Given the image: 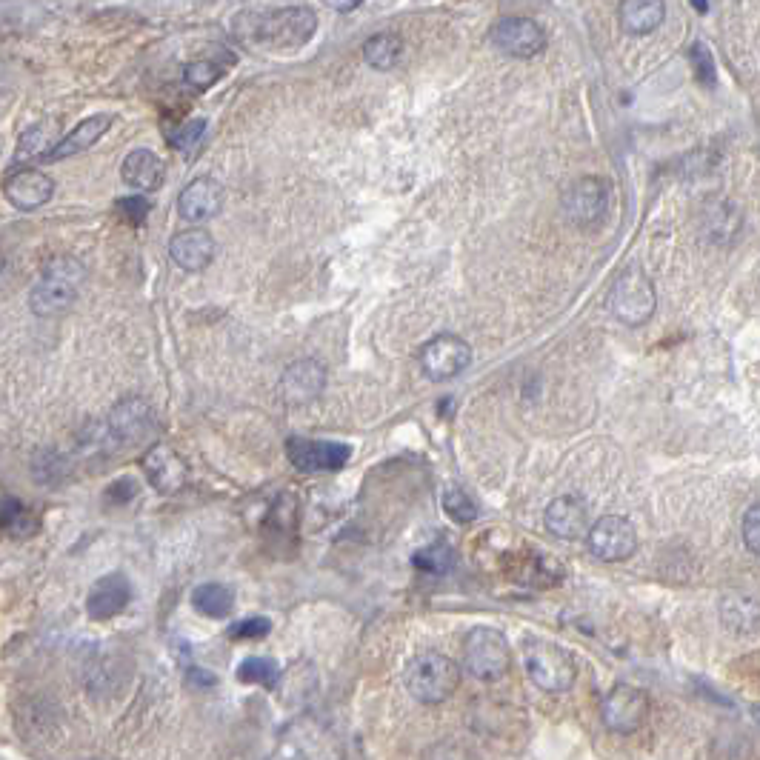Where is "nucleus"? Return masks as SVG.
<instances>
[{"mask_svg": "<svg viewBox=\"0 0 760 760\" xmlns=\"http://www.w3.org/2000/svg\"><path fill=\"white\" fill-rule=\"evenodd\" d=\"M692 3H695V9H698V12H706V9H709V3H706V0H692Z\"/></svg>", "mask_w": 760, "mask_h": 760, "instance_id": "40", "label": "nucleus"}, {"mask_svg": "<svg viewBox=\"0 0 760 760\" xmlns=\"http://www.w3.org/2000/svg\"><path fill=\"white\" fill-rule=\"evenodd\" d=\"M666 6L663 0H620L618 20L629 35H652L663 23Z\"/></svg>", "mask_w": 760, "mask_h": 760, "instance_id": "23", "label": "nucleus"}, {"mask_svg": "<svg viewBox=\"0 0 760 760\" xmlns=\"http://www.w3.org/2000/svg\"><path fill=\"white\" fill-rule=\"evenodd\" d=\"M489 40L503 55L529 60L546 49V32L532 18H503L492 26Z\"/></svg>", "mask_w": 760, "mask_h": 760, "instance_id": "11", "label": "nucleus"}, {"mask_svg": "<svg viewBox=\"0 0 760 760\" xmlns=\"http://www.w3.org/2000/svg\"><path fill=\"white\" fill-rule=\"evenodd\" d=\"M546 529L563 540L586 538L589 532V506L580 498H558L546 509Z\"/></svg>", "mask_w": 760, "mask_h": 760, "instance_id": "21", "label": "nucleus"}, {"mask_svg": "<svg viewBox=\"0 0 760 760\" xmlns=\"http://www.w3.org/2000/svg\"><path fill=\"white\" fill-rule=\"evenodd\" d=\"M523 660H526V675L529 680L549 692V695H560V692H569L575 686V678H578V663L572 658L569 649H563L560 643H552V640H526V649H523Z\"/></svg>", "mask_w": 760, "mask_h": 760, "instance_id": "3", "label": "nucleus"}, {"mask_svg": "<svg viewBox=\"0 0 760 760\" xmlns=\"http://www.w3.org/2000/svg\"><path fill=\"white\" fill-rule=\"evenodd\" d=\"M326 3H329L335 12H352V9H358L363 0H326Z\"/></svg>", "mask_w": 760, "mask_h": 760, "instance_id": "39", "label": "nucleus"}, {"mask_svg": "<svg viewBox=\"0 0 760 760\" xmlns=\"http://www.w3.org/2000/svg\"><path fill=\"white\" fill-rule=\"evenodd\" d=\"M403 683L420 703H440L458 689L460 666L440 652H420L418 658L409 660Z\"/></svg>", "mask_w": 760, "mask_h": 760, "instance_id": "4", "label": "nucleus"}, {"mask_svg": "<svg viewBox=\"0 0 760 760\" xmlns=\"http://www.w3.org/2000/svg\"><path fill=\"white\" fill-rule=\"evenodd\" d=\"M752 712H755V720H758V723H760V706H755Z\"/></svg>", "mask_w": 760, "mask_h": 760, "instance_id": "41", "label": "nucleus"}, {"mask_svg": "<svg viewBox=\"0 0 760 760\" xmlns=\"http://www.w3.org/2000/svg\"><path fill=\"white\" fill-rule=\"evenodd\" d=\"M600 718L615 735H635L649 718V698L638 686H615L600 703Z\"/></svg>", "mask_w": 760, "mask_h": 760, "instance_id": "7", "label": "nucleus"}, {"mask_svg": "<svg viewBox=\"0 0 760 760\" xmlns=\"http://www.w3.org/2000/svg\"><path fill=\"white\" fill-rule=\"evenodd\" d=\"M609 209V186L600 178H580L563 192V215L575 226H595Z\"/></svg>", "mask_w": 760, "mask_h": 760, "instance_id": "12", "label": "nucleus"}, {"mask_svg": "<svg viewBox=\"0 0 760 760\" xmlns=\"http://www.w3.org/2000/svg\"><path fill=\"white\" fill-rule=\"evenodd\" d=\"M203 135H206V118H192L180 123L178 132L169 138V143H172V149H178L180 155H192L203 143Z\"/></svg>", "mask_w": 760, "mask_h": 760, "instance_id": "31", "label": "nucleus"}, {"mask_svg": "<svg viewBox=\"0 0 760 760\" xmlns=\"http://www.w3.org/2000/svg\"><path fill=\"white\" fill-rule=\"evenodd\" d=\"M112 123H115V118H112V115H106V112L83 118L78 126L69 132V135H63V138L52 146V152L43 158V163H58V160L75 158V155H80V152L92 149V146H95V143H98V140L112 129Z\"/></svg>", "mask_w": 760, "mask_h": 760, "instance_id": "19", "label": "nucleus"}, {"mask_svg": "<svg viewBox=\"0 0 760 760\" xmlns=\"http://www.w3.org/2000/svg\"><path fill=\"white\" fill-rule=\"evenodd\" d=\"M192 606L206 618H226L235 606V592L223 583H203L192 592Z\"/></svg>", "mask_w": 760, "mask_h": 760, "instance_id": "26", "label": "nucleus"}, {"mask_svg": "<svg viewBox=\"0 0 760 760\" xmlns=\"http://www.w3.org/2000/svg\"><path fill=\"white\" fill-rule=\"evenodd\" d=\"M326 386V366L318 360H295L280 375V395L289 403H309Z\"/></svg>", "mask_w": 760, "mask_h": 760, "instance_id": "17", "label": "nucleus"}, {"mask_svg": "<svg viewBox=\"0 0 760 760\" xmlns=\"http://www.w3.org/2000/svg\"><path fill=\"white\" fill-rule=\"evenodd\" d=\"M443 509L449 512V518H455L458 523H472V520L478 518L475 500L469 498L463 489H458V486H449V489L443 492Z\"/></svg>", "mask_w": 760, "mask_h": 760, "instance_id": "32", "label": "nucleus"}, {"mask_svg": "<svg viewBox=\"0 0 760 760\" xmlns=\"http://www.w3.org/2000/svg\"><path fill=\"white\" fill-rule=\"evenodd\" d=\"M272 632V620L269 618H246L229 626V638L232 640H260Z\"/></svg>", "mask_w": 760, "mask_h": 760, "instance_id": "34", "label": "nucleus"}, {"mask_svg": "<svg viewBox=\"0 0 760 760\" xmlns=\"http://www.w3.org/2000/svg\"><path fill=\"white\" fill-rule=\"evenodd\" d=\"M420 369L426 378L449 380L472 363V346L458 335H438L420 349Z\"/></svg>", "mask_w": 760, "mask_h": 760, "instance_id": "9", "label": "nucleus"}, {"mask_svg": "<svg viewBox=\"0 0 760 760\" xmlns=\"http://www.w3.org/2000/svg\"><path fill=\"white\" fill-rule=\"evenodd\" d=\"M463 666L478 680H500L512 666L509 640L498 629L475 626L463 640Z\"/></svg>", "mask_w": 760, "mask_h": 760, "instance_id": "6", "label": "nucleus"}, {"mask_svg": "<svg viewBox=\"0 0 760 760\" xmlns=\"http://www.w3.org/2000/svg\"><path fill=\"white\" fill-rule=\"evenodd\" d=\"M586 543L589 552L595 558L606 560V563H618V560H629L638 549V532L632 526V520L620 518V515H606V518L595 520L586 532Z\"/></svg>", "mask_w": 760, "mask_h": 760, "instance_id": "8", "label": "nucleus"}, {"mask_svg": "<svg viewBox=\"0 0 760 760\" xmlns=\"http://www.w3.org/2000/svg\"><path fill=\"white\" fill-rule=\"evenodd\" d=\"M286 458L300 472H335L352 458V449L346 443H335V440H315L295 435V438L286 440Z\"/></svg>", "mask_w": 760, "mask_h": 760, "instance_id": "10", "label": "nucleus"}, {"mask_svg": "<svg viewBox=\"0 0 760 760\" xmlns=\"http://www.w3.org/2000/svg\"><path fill=\"white\" fill-rule=\"evenodd\" d=\"M186 678H189V683H195V686H215L218 683V678L212 672H206V669H189Z\"/></svg>", "mask_w": 760, "mask_h": 760, "instance_id": "38", "label": "nucleus"}, {"mask_svg": "<svg viewBox=\"0 0 760 760\" xmlns=\"http://www.w3.org/2000/svg\"><path fill=\"white\" fill-rule=\"evenodd\" d=\"M132 600V583L123 572L103 575L92 583L86 595V615L92 620H112L129 606Z\"/></svg>", "mask_w": 760, "mask_h": 760, "instance_id": "15", "label": "nucleus"}, {"mask_svg": "<svg viewBox=\"0 0 760 760\" xmlns=\"http://www.w3.org/2000/svg\"><path fill=\"white\" fill-rule=\"evenodd\" d=\"M215 238L206 229H186L178 232L169 243V255L186 272H203L212 260H215Z\"/></svg>", "mask_w": 760, "mask_h": 760, "instance_id": "20", "label": "nucleus"}, {"mask_svg": "<svg viewBox=\"0 0 760 760\" xmlns=\"http://www.w3.org/2000/svg\"><path fill=\"white\" fill-rule=\"evenodd\" d=\"M689 60H692V69H695V75L703 86H715V58H712V52H709V46L698 40V43H692V49H689Z\"/></svg>", "mask_w": 760, "mask_h": 760, "instance_id": "33", "label": "nucleus"}, {"mask_svg": "<svg viewBox=\"0 0 760 760\" xmlns=\"http://www.w3.org/2000/svg\"><path fill=\"white\" fill-rule=\"evenodd\" d=\"M743 540H746L749 552L760 555V503H755L743 518Z\"/></svg>", "mask_w": 760, "mask_h": 760, "instance_id": "37", "label": "nucleus"}, {"mask_svg": "<svg viewBox=\"0 0 760 760\" xmlns=\"http://www.w3.org/2000/svg\"><path fill=\"white\" fill-rule=\"evenodd\" d=\"M0 529L20 538V535H32L38 529V523H35V518L29 515V509L20 500L3 498L0 500Z\"/></svg>", "mask_w": 760, "mask_h": 760, "instance_id": "28", "label": "nucleus"}, {"mask_svg": "<svg viewBox=\"0 0 760 760\" xmlns=\"http://www.w3.org/2000/svg\"><path fill=\"white\" fill-rule=\"evenodd\" d=\"M115 209H118V215H123V220H129V223H143L146 215L152 212V203L146 200L143 192H135V195H129V198H120L115 203Z\"/></svg>", "mask_w": 760, "mask_h": 760, "instance_id": "35", "label": "nucleus"}, {"mask_svg": "<svg viewBox=\"0 0 760 760\" xmlns=\"http://www.w3.org/2000/svg\"><path fill=\"white\" fill-rule=\"evenodd\" d=\"M226 203V189L215 178L192 180L178 198V215L189 223L218 218Z\"/></svg>", "mask_w": 760, "mask_h": 760, "instance_id": "16", "label": "nucleus"}, {"mask_svg": "<svg viewBox=\"0 0 760 760\" xmlns=\"http://www.w3.org/2000/svg\"><path fill=\"white\" fill-rule=\"evenodd\" d=\"M452 563H455V552L446 543H432L415 555V566L423 572H432V575H446L452 569Z\"/></svg>", "mask_w": 760, "mask_h": 760, "instance_id": "30", "label": "nucleus"}, {"mask_svg": "<svg viewBox=\"0 0 760 760\" xmlns=\"http://www.w3.org/2000/svg\"><path fill=\"white\" fill-rule=\"evenodd\" d=\"M235 38L260 52H298L318 32V15L309 6L243 9L232 18Z\"/></svg>", "mask_w": 760, "mask_h": 760, "instance_id": "1", "label": "nucleus"}, {"mask_svg": "<svg viewBox=\"0 0 760 760\" xmlns=\"http://www.w3.org/2000/svg\"><path fill=\"white\" fill-rule=\"evenodd\" d=\"M232 63H235L232 55L189 60V63L183 66V83H186L189 89H195V92H206V89H212V86L229 72Z\"/></svg>", "mask_w": 760, "mask_h": 760, "instance_id": "24", "label": "nucleus"}, {"mask_svg": "<svg viewBox=\"0 0 760 760\" xmlns=\"http://www.w3.org/2000/svg\"><path fill=\"white\" fill-rule=\"evenodd\" d=\"M55 123H35L29 126L18 140V152H15V163H26V160L46 158L55 146Z\"/></svg>", "mask_w": 760, "mask_h": 760, "instance_id": "27", "label": "nucleus"}, {"mask_svg": "<svg viewBox=\"0 0 760 760\" xmlns=\"http://www.w3.org/2000/svg\"><path fill=\"white\" fill-rule=\"evenodd\" d=\"M140 486L135 478H118L112 486H109V492H106V503H112V506H123V503H129V500L138 498Z\"/></svg>", "mask_w": 760, "mask_h": 760, "instance_id": "36", "label": "nucleus"}, {"mask_svg": "<svg viewBox=\"0 0 760 760\" xmlns=\"http://www.w3.org/2000/svg\"><path fill=\"white\" fill-rule=\"evenodd\" d=\"M86 278V269L75 258H55L46 263L43 278L35 283L29 306L40 318H52L75 306L80 283Z\"/></svg>", "mask_w": 760, "mask_h": 760, "instance_id": "2", "label": "nucleus"}, {"mask_svg": "<svg viewBox=\"0 0 760 760\" xmlns=\"http://www.w3.org/2000/svg\"><path fill=\"white\" fill-rule=\"evenodd\" d=\"M106 423L115 432L120 446L126 449L132 443H140V440L149 438L155 432V426H158V418H155V412H152V406L146 400L126 398L120 400L118 406L109 412Z\"/></svg>", "mask_w": 760, "mask_h": 760, "instance_id": "13", "label": "nucleus"}, {"mask_svg": "<svg viewBox=\"0 0 760 760\" xmlns=\"http://www.w3.org/2000/svg\"><path fill=\"white\" fill-rule=\"evenodd\" d=\"M140 466H143V475L149 478V483L163 492V495H175L186 486L189 480V469L180 458L178 452L166 443H155L143 458H140Z\"/></svg>", "mask_w": 760, "mask_h": 760, "instance_id": "14", "label": "nucleus"}, {"mask_svg": "<svg viewBox=\"0 0 760 760\" xmlns=\"http://www.w3.org/2000/svg\"><path fill=\"white\" fill-rule=\"evenodd\" d=\"M400 58H403V40L395 32H378L363 43V60L378 72L395 69Z\"/></svg>", "mask_w": 760, "mask_h": 760, "instance_id": "25", "label": "nucleus"}, {"mask_svg": "<svg viewBox=\"0 0 760 760\" xmlns=\"http://www.w3.org/2000/svg\"><path fill=\"white\" fill-rule=\"evenodd\" d=\"M120 178L135 192H155L166 180V166L152 149H135L123 158Z\"/></svg>", "mask_w": 760, "mask_h": 760, "instance_id": "22", "label": "nucleus"}, {"mask_svg": "<svg viewBox=\"0 0 760 760\" xmlns=\"http://www.w3.org/2000/svg\"><path fill=\"white\" fill-rule=\"evenodd\" d=\"M9 203L20 209V212H35L40 206H46L52 195H55V180L49 178L46 172H38V169H26V172H18L12 178L6 180L3 186Z\"/></svg>", "mask_w": 760, "mask_h": 760, "instance_id": "18", "label": "nucleus"}, {"mask_svg": "<svg viewBox=\"0 0 760 760\" xmlns=\"http://www.w3.org/2000/svg\"><path fill=\"white\" fill-rule=\"evenodd\" d=\"M240 683H260L266 689H278L280 666L272 658H246L238 666Z\"/></svg>", "mask_w": 760, "mask_h": 760, "instance_id": "29", "label": "nucleus"}, {"mask_svg": "<svg viewBox=\"0 0 760 760\" xmlns=\"http://www.w3.org/2000/svg\"><path fill=\"white\" fill-rule=\"evenodd\" d=\"M606 306L623 326H643L655 315L658 295H655V286H652L649 275L638 266H629L612 283Z\"/></svg>", "mask_w": 760, "mask_h": 760, "instance_id": "5", "label": "nucleus"}]
</instances>
